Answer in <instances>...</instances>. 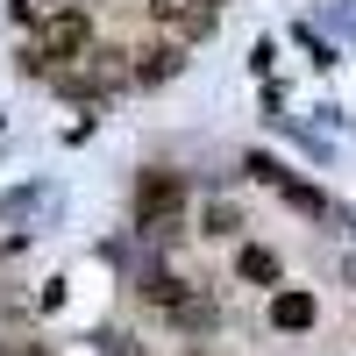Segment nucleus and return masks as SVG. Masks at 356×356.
Wrapping results in <instances>:
<instances>
[{
  "label": "nucleus",
  "mask_w": 356,
  "mask_h": 356,
  "mask_svg": "<svg viewBox=\"0 0 356 356\" xmlns=\"http://www.w3.org/2000/svg\"><path fill=\"white\" fill-rule=\"evenodd\" d=\"M86 36H93V29H86V15H79V8L36 22V43L22 50V72H50L57 57H79V50H86Z\"/></svg>",
  "instance_id": "f257e3e1"
},
{
  "label": "nucleus",
  "mask_w": 356,
  "mask_h": 356,
  "mask_svg": "<svg viewBox=\"0 0 356 356\" xmlns=\"http://www.w3.org/2000/svg\"><path fill=\"white\" fill-rule=\"evenodd\" d=\"M186 178L178 171H143L136 178V228H157V221H178V207H186Z\"/></svg>",
  "instance_id": "f03ea898"
},
{
  "label": "nucleus",
  "mask_w": 356,
  "mask_h": 356,
  "mask_svg": "<svg viewBox=\"0 0 356 356\" xmlns=\"http://www.w3.org/2000/svg\"><path fill=\"white\" fill-rule=\"evenodd\" d=\"M57 207H65V193H57L50 178H43V186H15L8 200H0V221L36 235V228H50V221H57Z\"/></svg>",
  "instance_id": "7ed1b4c3"
},
{
  "label": "nucleus",
  "mask_w": 356,
  "mask_h": 356,
  "mask_svg": "<svg viewBox=\"0 0 356 356\" xmlns=\"http://www.w3.org/2000/svg\"><path fill=\"white\" fill-rule=\"evenodd\" d=\"M321 321V307H314V292H300V285H285V292H271V328L278 335H307Z\"/></svg>",
  "instance_id": "20e7f679"
},
{
  "label": "nucleus",
  "mask_w": 356,
  "mask_h": 356,
  "mask_svg": "<svg viewBox=\"0 0 356 356\" xmlns=\"http://www.w3.org/2000/svg\"><path fill=\"white\" fill-rule=\"evenodd\" d=\"M0 356H50V342L36 335V321H29V314L0 307Z\"/></svg>",
  "instance_id": "39448f33"
},
{
  "label": "nucleus",
  "mask_w": 356,
  "mask_h": 356,
  "mask_svg": "<svg viewBox=\"0 0 356 356\" xmlns=\"http://www.w3.org/2000/svg\"><path fill=\"white\" fill-rule=\"evenodd\" d=\"M178 65H186V57H178L171 43H157V50L136 57V79H143V86H164V79H178Z\"/></svg>",
  "instance_id": "423d86ee"
},
{
  "label": "nucleus",
  "mask_w": 356,
  "mask_h": 356,
  "mask_svg": "<svg viewBox=\"0 0 356 356\" xmlns=\"http://www.w3.org/2000/svg\"><path fill=\"white\" fill-rule=\"evenodd\" d=\"M235 271H243L250 285H278V257H271V250H257V243H250L243 257H235Z\"/></svg>",
  "instance_id": "0eeeda50"
},
{
  "label": "nucleus",
  "mask_w": 356,
  "mask_h": 356,
  "mask_svg": "<svg viewBox=\"0 0 356 356\" xmlns=\"http://www.w3.org/2000/svg\"><path fill=\"white\" fill-rule=\"evenodd\" d=\"M171 321H178V328H186V335H207V328H214L221 314H214V300H186V307H178Z\"/></svg>",
  "instance_id": "6e6552de"
},
{
  "label": "nucleus",
  "mask_w": 356,
  "mask_h": 356,
  "mask_svg": "<svg viewBox=\"0 0 356 356\" xmlns=\"http://www.w3.org/2000/svg\"><path fill=\"white\" fill-rule=\"evenodd\" d=\"M235 228H243V214H235L228 200H214V207H207V221H200V235H235Z\"/></svg>",
  "instance_id": "1a4fd4ad"
},
{
  "label": "nucleus",
  "mask_w": 356,
  "mask_h": 356,
  "mask_svg": "<svg viewBox=\"0 0 356 356\" xmlns=\"http://www.w3.org/2000/svg\"><path fill=\"white\" fill-rule=\"evenodd\" d=\"M285 200H292V207H300V214H328V200H321L314 186H285Z\"/></svg>",
  "instance_id": "9d476101"
},
{
  "label": "nucleus",
  "mask_w": 356,
  "mask_h": 356,
  "mask_svg": "<svg viewBox=\"0 0 356 356\" xmlns=\"http://www.w3.org/2000/svg\"><path fill=\"white\" fill-rule=\"evenodd\" d=\"M150 15H157V22H186L193 0H150Z\"/></svg>",
  "instance_id": "9b49d317"
},
{
  "label": "nucleus",
  "mask_w": 356,
  "mask_h": 356,
  "mask_svg": "<svg viewBox=\"0 0 356 356\" xmlns=\"http://www.w3.org/2000/svg\"><path fill=\"white\" fill-rule=\"evenodd\" d=\"M186 36H214V8H193L186 15Z\"/></svg>",
  "instance_id": "f8f14e48"
},
{
  "label": "nucleus",
  "mask_w": 356,
  "mask_h": 356,
  "mask_svg": "<svg viewBox=\"0 0 356 356\" xmlns=\"http://www.w3.org/2000/svg\"><path fill=\"white\" fill-rule=\"evenodd\" d=\"M342 278H349V285H356V250H349V257H342Z\"/></svg>",
  "instance_id": "ddd939ff"
}]
</instances>
